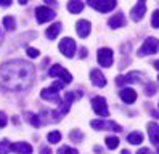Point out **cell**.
Here are the masks:
<instances>
[{"instance_id": "6da1fadb", "label": "cell", "mask_w": 159, "mask_h": 154, "mask_svg": "<svg viewBox=\"0 0 159 154\" xmlns=\"http://www.w3.org/2000/svg\"><path fill=\"white\" fill-rule=\"evenodd\" d=\"M35 77V67L21 60L7 61L0 67V87L5 90L21 92L29 88Z\"/></svg>"}, {"instance_id": "7a4b0ae2", "label": "cell", "mask_w": 159, "mask_h": 154, "mask_svg": "<svg viewBox=\"0 0 159 154\" xmlns=\"http://www.w3.org/2000/svg\"><path fill=\"white\" fill-rule=\"evenodd\" d=\"M77 96H80V95H74L72 92H68L66 95H64V101H63V106L60 104V108H58L57 111H53V112H52V116H53V117H52V120H55V122H57V120H60V119L63 117V116H64V114H66V112L69 111L71 104L74 103V100H76Z\"/></svg>"}, {"instance_id": "3957f363", "label": "cell", "mask_w": 159, "mask_h": 154, "mask_svg": "<svg viewBox=\"0 0 159 154\" xmlns=\"http://www.w3.org/2000/svg\"><path fill=\"white\" fill-rule=\"evenodd\" d=\"M159 52V40L156 37H148L146 40L143 42V45L138 48V56H148V55H154Z\"/></svg>"}, {"instance_id": "277c9868", "label": "cell", "mask_w": 159, "mask_h": 154, "mask_svg": "<svg viewBox=\"0 0 159 154\" xmlns=\"http://www.w3.org/2000/svg\"><path fill=\"white\" fill-rule=\"evenodd\" d=\"M143 80H145V74L138 72V71H134V72H129L125 75H117L116 77V84L119 87H124L127 84H138V82H143Z\"/></svg>"}, {"instance_id": "5b68a950", "label": "cell", "mask_w": 159, "mask_h": 154, "mask_svg": "<svg viewBox=\"0 0 159 154\" xmlns=\"http://www.w3.org/2000/svg\"><path fill=\"white\" fill-rule=\"evenodd\" d=\"M64 87V84L63 82H55L52 87H47V88H43L42 92H40V96L43 100H48V101H60V90Z\"/></svg>"}, {"instance_id": "8992f818", "label": "cell", "mask_w": 159, "mask_h": 154, "mask_svg": "<svg viewBox=\"0 0 159 154\" xmlns=\"http://www.w3.org/2000/svg\"><path fill=\"white\" fill-rule=\"evenodd\" d=\"M92 8H95L97 11L100 13H109V11H113V10L116 8V2L114 0H89L87 2Z\"/></svg>"}, {"instance_id": "52a82bcc", "label": "cell", "mask_w": 159, "mask_h": 154, "mask_svg": "<svg viewBox=\"0 0 159 154\" xmlns=\"http://www.w3.org/2000/svg\"><path fill=\"white\" fill-rule=\"evenodd\" d=\"M90 125L95 130H111V132H122V127H120L119 124L113 122V120H92Z\"/></svg>"}, {"instance_id": "ba28073f", "label": "cell", "mask_w": 159, "mask_h": 154, "mask_svg": "<svg viewBox=\"0 0 159 154\" xmlns=\"http://www.w3.org/2000/svg\"><path fill=\"white\" fill-rule=\"evenodd\" d=\"M58 48H60V52L66 58H72L74 55H76V50H77L76 42H74L71 37H64L63 40L60 42V47Z\"/></svg>"}, {"instance_id": "9c48e42d", "label": "cell", "mask_w": 159, "mask_h": 154, "mask_svg": "<svg viewBox=\"0 0 159 154\" xmlns=\"http://www.w3.org/2000/svg\"><path fill=\"white\" fill-rule=\"evenodd\" d=\"M92 108H93V111H95L98 116H101V117L109 116L108 103H106V100L103 98V96H95V98H92Z\"/></svg>"}, {"instance_id": "30bf717a", "label": "cell", "mask_w": 159, "mask_h": 154, "mask_svg": "<svg viewBox=\"0 0 159 154\" xmlns=\"http://www.w3.org/2000/svg\"><path fill=\"white\" fill-rule=\"evenodd\" d=\"M48 75H50V77H60V82H63V84H69V82L72 80V75H71L66 69H63L60 64L52 66L50 71H48Z\"/></svg>"}, {"instance_id": "8fae6325", "label": "cell", "mask_w": 159, "mask_h": 154, "mask_svg": "<svg viewBox=\"0 0 159 154\" xmlns=\"http://www.w3.org/2000/svg\"><path fill=\"white\" fill-rule=\"evenodd\" d=\"M55 16H57V13L48 7H37L35 8V18L40 24H43L47 21H52V19H55Z\"/></svg>"}, {"instance_id": "7c38bea8", "label": "cell", "mask_w": 159, "mask_h": 154, "mask_svg": "<svg viewBox=\"0 0 159 154\" xmlns=\"http://www.w3.org/2000/svg\"><path fill=\"white\" fill-rule=\"evenodd\" d=\"M97 58H98V63L103 67H109L111 64H113V61H114V53H113L111 48H106L105 47V48H100V50H98Z\"/></svg>"}, {"instance_id": "4fadbf2b", "label": "cell", "mask_w": 159, "mask_h": 154, "mask_svg": "<svg viewBox=\"0 0 159 154\" xmlns=\"http://www.w3.org/2000/svg\"><path fill=\"white\" fill-rule=\"evenodd\" d=\"M145 13H146V3L145 2H138L132 8V11H130V18H132L135 23H138V21H142V19H143Z\"/></svg>"}, {"instance_id": "5bb4252c", "label": "cell", "mask_w": 159, "mask_h": 154, "mask_svg": "<svg viewBox=\"0 0 159 154\" xmlns=\"http://www.w3.org/2000/svg\"><path fill=\"white\" fill-rule=\"evenodd\" d=\"M148 135H149L151 143L156 146V149L159 152V125L156 122H149L148 124Z\"/></svg>"}, {"instance_id": "9a60e30c", "label": "cell", "mask_w": 159, "mask_h": 154, "mask_svg": "<svg viewBox=\"0 0 159 154\" xmlns=\"http://www.w3.org/2000/svg\"><path fill=\"white\" fill-rule=\"evenodd\" d=\"M76 31H77L79 37L87 38V37L90 35V31H92L90 21H87V19H80V21H77V24H76Z\"/></svg>"}, {"instance_id": "2e32d148", "label": "cell", "mask_w": 159, "mask_h": 154, "mask_svg": "<svg viewBox=\"0 0 159 154\" xmlns=\"http://www.w3.org/2000/svg\"><path fill=\"white\" fill-rule=\"evenodd\" d=\"M108 24H109V27H111V29H119V27L125 26V24H127V21H125L124 13H116L113 18H109V19H108Z\"/></svg>"}, {"instance_id": "e0dca14e", "label": "cell", "mask_w": 159, "mask_h": 154, "mask_svg": "<svg viewBox=\"0 0 159 154\" xmlns=\"http://www.w3.org/2000/svg\"><path fill=\"white\" fill-rule=\"evenodd\" d=\"M90 80L95 87H105L106 85V77L103 75V72L100 69H93L90 72Z\"/></svg>"}, {"instance_id": "ac0fdd59", "label": "cell", "mask_w": 159, "mask_h": 154, "mask_svg": "<svg viewBox=\"0 0 159 154\" xmlns=\"http://www.w3.org/2000/svg\"><path fill=\"white\" fill-rule=\"evenodd\" d=\"M119 96H120V100H122L124 103L132 104L137 100V92L134 88H122V90L119 92Z\"/></svg>"}, {"instance_id": "d6986e66", "label": "cell", "mask_w": 159, "mask_h": 154, "mask_svg": "<svg viewBox=\"0 0 159 154\" xmlns=\"http://www.w3.org/2000/svg\"><path fill=\"white\" fill-rule=\"evenodd\" d=\"M10 149L18 154H31L32 152V146L29 143H15L10 146Z\"/></svg>"}, {"instance_id": "ffe728a7", "label": "cell", "mask_w": 159, "mask_h": 154, "mask_svg": "<svg viewBox=\"0 0 159 154\" xmlns=\"http://www.w3.org/2000/svg\"><path fill=\"white\" fill-rule=\"evenodd\" d=\"M61 29H63V24L61 23H55L52 26H48V29H47V37L50 38V40H53V38H57V35L61 32Z\"/></svg>"}, {"instance_id": "44dd1931", "label": "cell", "mask_w": 159, "mask_h": 154, "mask_svg": "<svg viewBox=\"0 0 159 154\" xmlns=\"http://www.w3.org/2000/svg\"><path fill=\"white\" fill-rule=\"evenodd\" d=\"M68 10H69L71 13L77 15V13H80L82 10H84V2H79V0H72V2L68 3Z\"/></svg>"}, {"instance_id": "7402d4cb", "label": "cell", "mask_w": 159, "mask_h": 154, "mask_svg": "<svg viewBox=\"0 0 159 154\" xmlns=\"http://www.w3.org/2000/svg\"><path fill=\"white\" fill-rule=\"evenodd\" d=\"M127 141H129L130 144H140V143L143 141V135L140 133V132H132V133L127 137Z\"/></svg>"}, {"instance_id": "603a6c76", "label": "cell", "mask_w": 159, "mask_h": 154, "mask_svg": "<svg viewBox=\"0 0 159 154\" xmlns=\"http://www.w3.org/2000/svg\"><path fill=\"white\" fill-rule=\"evenodd\" d=\"M3 24H5L7 31H15L16 29V21H15L13 16H5L3 18Z\"/></svg>"}, {"instance_id": "cb8c5ba5", "label": "cell", "mask_w": 159, "mask_h": 154, "mask_svg": "<svg viewBox=\"0 0 159 154\" xmlns=\"http://www.w3.org/2000/svg\"><path fill=\"white\" fill-rule=\"evenodd\" d=\"M47 140H48L52 144H57L58 141H61V133L58 130H55V132H50L48 135H47Z\"/></svg>"}, {"instance_id": "d4e9b609", "label": "cell", "mask_w": 159, "mask_h": 154, "mask_svg": "<svg viewBox=\"0 0 159 154\" xmlns=\"http://www.w3.org/2000/svg\"><path fill=\"white\" fill-rule=\"evenodd\" d=\"M105 141H106V146L109 149H116L119 146V138L117 137H113V135H111V137H106Z\"/></svg>"}, {"instance_id": "484cf974", "label": "cell", "mask_w": 159, "mask_h": 154, "mask_svg": "<svg viewBox=\"0 0 159 154\" xmlns=\"http://www.w3.org/2000/svg\"><path fill=\"white\" fill-rule=\"evenodd\" d=\"M26 119L29 120L34 127H39L40 125V119H39V116L37 114H32V112H26Z\"/></svg>"}, {"instance_id": "4316f807", "label": "cell", "mask_w": 159, "mask_h": 154, "mask_svg": "<svg viewBox=\"0 0 159 154\" xmlns=\"http://www.w3.org/2000/svg\"><path fill=\"white\" fill-rule=\"evenodd\" d=\"M156 92H157V85H156L154 82L146 84V87H145V95H146V96H153Z\"/></svg>"}, {"instance_id": "83f0119b", "label": "cell", "mask_w": 159, "mask_h": 154, "mask_svg": "<svg viewBox=\"0 0 159 154\" xmlns=\"http://www.w3.org/2000/svg\"><path fill=\"white\" fill-rule=\"evenodd\" d=\"M69 138L79 143V141H82V140H84V135H82V132H80V130H77V129H74V130H72V132L69 133Z\"/></svg>"}, {"instance_id": "f1b7e54d", "label": "cell", "mask_w": 159, "mask_h": 154, "mask_svg": "<svg viewBox=\"0 0 159 154\" xmlns=\"http://www.w3.org/2000/svg\"><path fill=\"white\" fill-rule=\"evenodd\" d=\"M10 146L11 144H10L8 140H2L0 141V154H8L10 152Z\"/></svg>"}, {"instance_id": "f546056e", "label": "cell", "mask_w": 159, "mask_h": 154, "mask_svg": "<svg viewBox=\"0 0 159 154\" xmlns=\"http://www.w3.org/2000/svg\"><path fill=\"white\" fill-rule=\"evenodd\" d=\"M58 154H79V152H77V149H72L69 146H61L58 149Z\"/></svg>"}, {"instance_id": "4dcf8cb0", "label": "cell", "mask_w": 159, "mask_h": 154, "mask_svg": "<svg viewBox=\"0 0 159 154\" xmlns=\"http://www.w3.org/2000/svg\"><path fill=\"white\" fill-rule=\"evenodd\" d=\"M151 26L154 29H159V10H156V11L153 13V16H151Z\"/></svg>"}, {"instance_id": "1f68e13d", "label": "cell", "mask_w": 159, "mask_h": 154, "mask_svg": "<svg viewBox=\"0 0 159 154\" xmlns=\"http://www.w3.org/2000/svg\"><path fill=\"white\" fill-rule=\"evenodd\" d=\"M26 53H27V56H29V58H37V56L40 55V52L37 50V48H27Z\"/></svg>"}, {"instance_id": "d6a6232c", "label": "cell", "mask_w": 159, "mask_h": 154, "mask_svg": "<svg viewBox=\"0 0 159 154\" xmlns=\"http://www.w3.org/2000/svg\"><path fill=\"white\" fill-rule=\"evenodd\" d=\"M7 122H8V117H7V114L0 111V129H2V127H5V125H7Z\"/></svg>"}, {"instance_id": "836d02e7", "label": "cell", "mask_w": 159, "mask_h": 154, "mask_svg": "<svg viewBox=\"0 0 159 154\" xmlns=\"http://www.w3.org/2000/svg\"><path fill=\"white\" fill-rule=\"evenodd\" d=\"M40 154H52V149H50L48 146H45V148L40 149Z\"/></svg>"}, {"instance_id": "e575fe53", "label": "cell", "mask_w": 159, "mask_h": 154, "mask_svg": "<svg viewBox=\"0 0 159 154\" xmlns=\"http://www.w3.org/2000/svg\"><path fill=\"white\" fill-rule=\"evenodd\" d=\"M79 56L80 58H85L87 56V50H85V48H80V50H79Z\"/></svg>"}, {"instance_id": "d590c367", "label": "cell", "mask_w": 159, "mask_h": 154, "mask_svg": "<svg viewBox=\"0 0 159 154\" xmlns=\"http://www.w3.org/2000/svg\"><path fill=\"white\" fill-rule=\"evenodd\" d=\"M137 154H149V149L148 148H142V149H138Z\"/></svg>"}, {"instance_id": "8d00e7d4", "label": "cell", "mask_w": 159, "mask_h": 154, "mask_svg": "<svg viewBox=\"0 0 159 154\" xmlns=\"http://www.w3.org/2000/svg\"><path fill=\"white\" fill-rule=\"evenodd\" d=\"M151 116H153L154 119H159V112L157 111H151Z\"/></svg>"}, {"instance_id": "74e56055", "label": "cell", "mask_w": 159, "mask_h": 154, "mask_svg": "<svg viewBox=\"0 0 159 154\" xmlns=\"http://www.w3.org/2000/svg\"><path fill=\"white\" fill-rule=\"evenodd\" d=\"M153 64H154V67H156V69H157V71H159V61H154V63H153Z\"/></svg>"}, {"instance_id": "f35d334b", "label": "cell", "mask_w": 159, "mask_h": 154, "mask_svg": "<svg viewBox=\"0 0 159 154\" xmlns=\"http://www.w3.org/2000/svg\"><path fill=\"white\" fill-rule=\"evenodd\" d=\"M95 151H97V152H101V151H103V149H101V148H100V146H95Z\"/></svg>"}, {"instance_id": "ab89813d", "label": "cell", "mask_w": 159, "mask_h": 154, "mask_svg": "<svg viewBox=\"0 0 159 154\" xmlns=\"http://www.w3.org/2000/svg\"><path fill=\"white\" fill-rule=\"evenodd\" d=\"M120 154H130V152H129L127 149H124V151H122V152H120Z\"/></svg>"}, {"instance_id": "60d3db41", "label": "cell", "mask_w": 159, "mask_h": 154, "mask_svg": "<svg viewBox=\"0 0 159 154\" xmlns=\"http://www.w3.org/2000/svg\"><path fill=\"white\" fill-rule=\"evenodd\" d=\"M157 79H159V77H157Z\"/></svg>"}]
</instances>
